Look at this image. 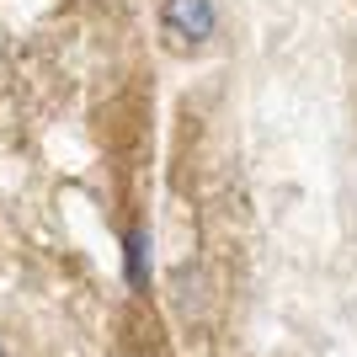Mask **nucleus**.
<instances>
[{"mask_svg": "<svg viewBox=\"0 0 357 357\" xmlns=\"http://www.w3.org/2000/svg\"><path fill=\"white\" fill-rule=\"evenodd\" d=\"M160 27L181 48H203L219 27V11H213V0H160Z\"/></svg>", "mask_w": 357, "mask_h": 357, "instance_id": "1", "label": "nucleus"}, {"mask_svg": "<svg viewBox=\"0 0 357 357\" xmlns=\"http://www.w3.org/2000/svg\"><path fill=\"white\" fill-rule=\"evenodd\" d=\"M128 278L144 283V235H128Z\"/></svg>", "mask_w": 357, "mask_h": 357, "instance_id": "2", "label": "nucleus"}, {"mask_svg": "<svg viewBox=\"0 0 357 357\" xmlns=\"http://www.w3.org/2000/svg\"><path fill=\"white\" fill-rule=\"evenodd\" d=\"M0 357H6V347H0Z\"/></svg>", "mask_w": 357, "mask_h": 357, "instance_id": "3", "label": "nucleus"}]
</instances>
